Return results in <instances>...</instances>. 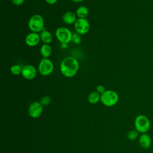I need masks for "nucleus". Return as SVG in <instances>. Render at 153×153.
Returning a JSON list of instances; mask_svg holds the SVG:
<instances>
[{
    "instance_id": "obj_22",
    "label": "nucleus",
    "mask_w": 153,
    "mask_h": 153,
    "mask_svg": "<svg viewBox=\"0 0 153 153\" xmlns=\"http://www.w3.org/2000/svg\"><path fill=\"white\" fill-rule=\"evenodd\" d=\"M12 1V2L16 5H22L24 2H25V0H11Z\"/></svg>"
},
{
    "instance_id": "obj_11",
    "label": "nucleus",
    "mask_w": 153,
    "mask_h": 153,
    "mask_svg": "<svg viewBox=\"0 0 153 153\" xmlns=\"http://www.w3.org/2000/svg\"><path fill=\"white\" fill-rule=\"evenodd\" d=\"M139 145L144 149H148L151 145V138L146 133L141 134L139 137Z\"/></svg>"
},
{
    "instance_id": "obj_19",
    "label": "nucleus",
    "mask_w": 153,
    "mask_h": 153,
    "mask_svg": "<svg viewBox=\"0 0 153 153\" xmlns=\"http://www.w3.org/2000/svg\"><path fill=\"white\" fill-rule=\"evenodd\" d=\"M51 102V99L50 97L48 96H45L41 99L39 102L43 106H46L49 105Z\"/></svg>"
},
{
    "instance_id": "obj_24",
    "label": "nucleus",
    "mask_w": 153,
    "mask_h": 153,
    "mask_svg": "<svg viewBox=\"0 0 153 153\" xmlns=\"http://www.w3.org/2000/svg\"><path fill=\"white\" fill-rule=\"evenodd\" d=\"M71 1H73L74 2H78V3H79V2H81L84 1V0H71Z\"/></svg>"
},
{
    "instance_id": "obj_8",
    "label": "nucleus",
    "mask_w": 153,
    "mask_h": 153,
    "mask_svg": "<svg viewBox=\"0 0 153 153\" xmlns=\"http://www.w3.org/2000/svg\"><path fill=\"white\" fill-rule=\"evenodd\" d=\"M43 111V106L39 102H33L28 108V114L33 118H37L41 116Z\"/></svg>"
},
{
    "instance_id": "obj_13",
    "label": "nucleus",
    "mask_w": 153,
    "mask_h": 153,
    "mask_svg": "<svg viewBox=\"0 0 153 153\" xmlns=\"http://www.w3.org/2000/svg\"><path fill=\"white\" fill-rule=\"evenodd\" d=\"M40 38L41 41H42V42H43L44 44H48L51 43L53 39V35L51 34V33L45 29H44L42 32H41Z\"/></svg>"
},
{
    "instance_id": "obj_5",
    "label": "nucleus",
    "mask_w": 153,
    "mask_h": 153,
    "mask_svg": "<svg viewBox=\"0 0 153 153\" xmlns=\"http://www.w3.org/2000/svg\"><path fill=\"white\" fill-rule=\"evenodd\" d=\"M72 32L65 27H58L55 32V35L58 41L62 44H68L72 41Z\"/></svg>"
},
{
    "instance_id": "obj_20",
    "label": "nucleus",
    "mask_w": 153,
    "mask_h": 153,
    "mask_svg": "<svg viewBox=\"0 0 153 153\" xmlns=\"http://www.w3.org/2000/svg\"><path fill=\"white\" fill-rule=\"evenodd\" d=\"M72 41L76 44H79L81 42V35L78 33H74L72 34Z\"/></svg>"
},
{
    "instance_id": "obj_18",
    "label": "nucleus",
    "mask_w": 153,
    "mask_h": 153,
    "mask_svg": "<svg viewBox=\"0 0 153 153\" xmlns=\"http://www.w3.org/2000/svg\"><path fill=\"white\" fill-rule=\"evenodd\" d=\"M139 132L136 130H131L128 131L127 134V137L128 140H134L139 136Z\"/></svg>"
},
{
    "instance_id": "obj_9",
    "label": "nucleus",
    "mask_w": 153,
    "mask_h": 153,
    "mask_svg": "<svg viewBox=\"0 0 153 153\" xmlns=\"http://www.w3.org/2000/svg\"><path fill=\"white\" fill-rule=\"evenodd\" d=\"M37 74L36 68L32 65H26L22 67V75L27 80H31L35 78Z\"/></svg>"
},
{
    "instance_id": "obj_12",
    "label": "nucleus",
    "mask_w": 153,
    "mask_h": 153,
    "mask_svg": "<svg viewBox=\"0 0 153 153\" xmlns=\"http://www.w3.org/2000/svg\"><path fill=\"white\" fill-rule=\"evenodd\" d=\"M76 20V14L72 11L66 12L62 16V20L66 25L74 24Z\"/></svg>"
},
{
    "instance_id": "obj_1",
    "label": "nucleus",
    "mask_w": 153,
    "mask_h": 153,
    "mask_svg": "<svg viewBox=\"0 0 153 153\" xmlns=\"http://www.w3.org/2000/svg\"><path fill=\"white\" fill-rule=\"evenodd\" d=\"M79 69V62L78 60L72 56L64 58L60 63V70L62 75L67 78L75 76Z\"/></svg>"
},
{
    "instance_id": "obj_17",
    "label": "nucleus",
    "mask_w": 153,
    "mask_h": 153,
    "mask_svg": "<svg viewBox=\"0 0 153 153\" xmlns=\"http://www.w3.org/2000/svg\"><path fill=\"white\" fill-rule=\"evenodd\" d=\"M22 67L19 65H13L10 68V71L11 74L14 75H19V74H22Z\"/></svg>"
},
{
    "instance_id": "obj_10",
    "label": "nucleus",
    "mask_w": 153,
    "mask_h": 153,
    "mask_svg": "<svg viewBox=\"0 0 153 153\" xmlns=\"http://www.w3.org/2000/svg\"><path fill=\"white\" fill-rule=\"evenodd\" d=\"M41 41L40 35L38 33L30 32L27 35L25 38V43L29 47H34L37 45Z\"/></svg>"
},
{
    "instance_id": "obj_7",
    "label": "nucleus",
    "mask_w": 153,
    "mask_h": 153,
    "mask_svg": "<svg viewBox=\"0 0 153 153\" xmlns=\"http://www.w3.org/2000/svg\"><path fill=\"white\" fill-rule=\"evenodd\" d=\"M74 28L76 33L84 35L90 30V23L86 19L78 18L74 23Z\"/></svg>"
},
{
    "instance_id": "obj_16",
    "label": "nucleus",
    "mask_w": 153,
    "mask_h": 153,
    "mask_svg": "<svg viewBox=\"0 0 153 153\" xmlns=\"http://www.w3.org/2000/svg\"><path fill=\"white\" fill-rule=\"evenodd\" d=\"M100 100V94L97 91L91 92L88 96V101L91 104H96Z\"/></svg>"
},
{
    "instance_id": "obj_15",
    "label": "nucleus",
    "mask_w": 153,
    "mask_h": 153,
    "mask_svg": "<svg viewBox=\"0 0 153 153\" xmlns=\"http://www.w3.org/2000/svg\"><path fill=\"white\" fill-rule=\"evenodd\" d=\"M76 14L78 18L86 19L88 15V9L87 7L81 5L76 9Z\"/></svg>"
},
{
    "instance_id": "obj_2",
    "label": "nucleus",
    "mask_w": 153,
    "mask_h": 153,
    "mask_svg": "<svg viewBox=\"0 0 153 153\" xmlns=\"http://www.w3.org/2000/svg\"><path fill=\"white\" fill-rule=\"evenodd\" d=\"M134 126L135 130L139 133H146L151 127V123L146 116L139 115L134 119Z\"/></svg>"
},
{
    "instance_id": "obj_4",
    "label": "nucleus",
    "mask_w": 153,
    "mask_h": 153,
    "mask_svg": "<svg viewBox=\"0 0 153 153\" xmlns=\"http://www.w3.org/2000/svg\"><path fill=\"white\" fill-rule=\"evenodd\" d=\"M29 29L32 32L39 33L44 29V20L40 14H34L29 20Z\"/></svg>"
},
{
    "instance_id": "obj_21",
    "label": "nucleus",
    "mask_w": 153,
    "mask_h": 153,
    "mask_svg": "<svg viewBox=\"0 0 153 153\" xmlns=\"http://www.w3.org/2000/svg\"><path fill=\"white\" fill-rule=\"evenodd\" d=\"M106 91L105 87L102 85H98L96 87V91L98 92L99 94H102Z\"/></svg>"
},
{
    "instance_id": "obj_6",
    "label": "nucleus",
    "mask_w": 153,
    "mask_h": 153,
    "mask_svg": "<svg viewBox=\"0 0 153 153\" xmlns=\"http://www.w3.org/2000/svg\"><path fill=\"white\" fill-rule=\"evenodd\" d=\"M53 69V63L48 58H43L38 65V72L42 76H47L51 74Z\"/></svg>"
},
{
    "instance_id": "obj_23",
    "label": "nucleus",
    "mask_w": 153,
    "mask_h": 153,
    "mask_svg": "<svg viewBox=\"0 0 153 153\" xmlns=\"http://www.w3.org/2000/svg\"><path fill=\"white\" fill-rule=\"evenodd\" d=\"M47 4H50V5H53L55 3L57 2V0H44Z\"/></svg>"
},
{
    "instance_id": "obj_3",
    "label": "nucleus",
    "mask_w": 153,
    "mask_h": 153,
    "mask_svg": "<svg viewBox=\"0 0 153 153\" xmlns=\"http://www.w3.org/2000/svg\"><path fill=\"white\" fill-rule=\"evenodd\" d=\"M119 99L118 93L111 90H107L100 94V101L106 106L111 107L115 105Z\"/></svg>"
},
{
    "instance_id": "obj_14",
    "label": "nucleus",
    "mask_w": 153,
    "mask_h": 153,
    "mask_svg": "<svg viewBox=\"0 0 153 153\" xmlns=\"http://www.w3.org/2000/svg\"><path fill=\"white\" fill-rule=\"evenodd\" d=\"M52 53V48L48 44H43L40 48V53L43 58H48Z\"/></svg>"
}]
</instances>
